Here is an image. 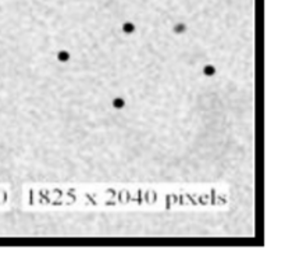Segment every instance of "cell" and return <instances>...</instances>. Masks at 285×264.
Wrapping results in <instances>:
<instances>
[{
	"instance_id": "obj_3",
	"label": "cell",
	"mask_w": 285,
	"mask_h": 264,
	"mask_svg": "<svg viewBox=\"0 0 285 264\" xmlns=\"http://www.w3.org/2000/svg\"><path fill=\"white\" fill-rule=\"evenodd\" d=\"M214 72H216L214 67H212V66H206V67H205V74H206V75H213Z\"/></svg>"
},
{
	"instance_id": "obj_4",
	"label": "cell",
	"mask_w": 285,
	"mask_h": 264,
	"mask_svg": "<svg viewBox=\"0 0 285 264\" xmlns=\"http://www.w3.org/2000/svg\"><path fill=\"white\" fill-rule=\"evenodd\" d=\"M113 106L116 109H121V107H124V100L123 99H116V100L113 101Z\"/></svg>"
},
{
	"instance_id": "obj_1",
	"label": "cell",
	"mask_w": 285,
	"mask_h": 264,
	"mask_svg": "<svg viewBox=\"0 0 285 264\" xmlns=\"http://www.w3.org/2000/svg\"><path fill=\"white\" fill-rule=\"evenodd\" d=\"M123 30L125 33H131V32H134V30H135V27H134L131 23H127V24H124Z\"/></svg>"
},
{
	"instance_id": "obj_5",
	"label": "cell",
	"mask_w": 285,
	"mask_h": 264,
	"mask_svg": "<svg viewBox=\"0 0 285 264\" xmlns=\"http://www.w3.org/2000/svg\"><path fill=\"white\" fill-rule=\"evenodd\" d=\"M174 31H176V32L185 31V25H182V24H179V25H177V27L174 28Z\"/></svg>"
},
{
	"instance_id": "obj_2",
	"label": "cell",
	"mask_w": 285,
	"mask_h": 264,
	"mask_svg": "<svg viewBox=\"0 0 285 264\" xmlns=\"http://www.w3.org/2000/svg\"><path fill=\"white\" fill-rule=\"evenodd\" d=\"M57 57H59V60L60 62H67L70 59V55L67 53V52H60L59 55H57Z\"/></svg>"
}]
</instances>
